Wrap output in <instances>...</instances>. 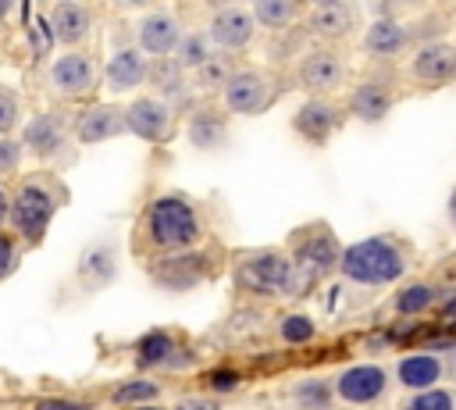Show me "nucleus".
Instances as JSON below:
<instances>
[{"label":"nucleus","instance_id":"6","mask_svg":"<svg viewBox=\"0 0 456 410\" xmlns=\"http://www.w3.org/2000/svg\"><path fill=\"white\" fill-rule=\"evenodd\" d=\"M271 96V86L260 71L246 68V71H232V78L224 82V107L235 114H256Z\"/></svg>","mask_w":456,"mask_h":410},{"label":"nucleus","instance_id":"4","mask_svg":"<svg viewBox=\"0 0 456 410\" xmlns=\"http://www.w3.org/2000/svg\"><path fill=\"white\" fill-rule=\"evenodd\" d=\"M53 210H57L53 193H50L46 185H39V182H25V185L14 193V200H11V207H7V217H11L14 232H18L21 239L39 242L43 232H46V225H50V217H53Z\"/></svg>","mask_w":456,"mask_h":410},{"label":"nucleus","instance_id":"41","mask_svg":"<svg viewBox=\"0 0 456 410\" xmlns=\"http://www.w3.org/2000/svg\"><path fill=\"white\" fill-rule=\"evenodd\" d=\"M175 410H217L214 403H196V399H185V403H178Z\"/></svg>","mask_w":456,"mask_h":410},{"label":"nucleus","instance_id":"15","mask_svg":"<svg viewBox=\"0 0 456 410\" xmlns=\"http://www.w3.org/2000/svg\"><path fill=\"white\" fill-rule=\"evenodd\" d=\"M46 21H50L53 39H61L64 46H75V43H82V39L89 36V11H86L82 4H75V0L57 4Z\"/></svg>","mask_w":456,"mask_h":410},{"label":"nucleus","instance_id":"22","mask_svg":"<svg viewBox=\"0 0 456 410\" xmlns=\"http://www.w3.org/2000/svg\"><path fill=\"white\" fill-rule=\"evenodd\" d=\"M349 25H353V11L346 4H338V0H324L310 14V29L317 36H346Z\"/></svg>","mask_w":456,"mask_h":410},{"label":"nucleus","instance_id":"33","mask_svg":"<svg viewBox=\"0 0 456 410\" xmlns=\"http://www.w3.org/2000/svg\"><path fill=\"white\" fill-rule=\"evenodd\" d=\"M228 78H232V64H228V57H214V53H210V61L200 68V86H207V89L221 86V89H224Z\"/></svg>","mask_w":456,"mask_h":410},{"label":"nucleus","instance_id":"2","mask_svg":"<svg viewBox=\"0 0 456 410\" xmlns=\"http://www.w3.org/2000/svg\"><path fill=\"white\" fill-rule=\"evenodd\" d=\"M146 232H150V242L160 250H185L200 239V217L189 200L160 196L146 210Z\"/></svg>","mask_w":456,"mask_h":410},{"label":"nucleus","instance_id":"3","mask_svg":"<svg viewBox=\"0 0 456 410\" xmlns=\"http://www.w3.org/2000/svg\"><path fill=\"white\" fill-rule=\"evenodd\" d=\"M235 282L249 292H299L306 282L296 275V267L278 253H256L239 264Z\"/></svg>","mask_w":456,"mask_h":410},{"label":"nucleus","instance_id":"45","mask_svg":"<svg viewBox=\"0 0 456 410\" xmlns=\"http://www.w3.org/2000/svg\"><path fill=\"white\" fill-rule=\"evenodd\" d=\"M449 371H452V374H456V353H452V357H449Z\"/></svg>","mask_w":456,"mask_h":410},{"label":"nucleus","instance_id":"10","mask_svg":"<svg viewBox=\"0 0 456 410\" xmlns=\"http://www.w3.org/2000/svg\"><path fill=\"white\" fill-rule=\"evenodd\" d=\"M182 39V29H178V18L167 14V11H153L139 21V46L142 53H153V57H167L175 53Z\"/></svg>","mask_w":456,"mask_h":410},{"label":"nucleus","instance_id":"36","mask_svg":"<svg viewBox=\"0 0 456 410\" xmlns=\"http://www.w3.org/2000/svg\"><path fill=\"white\" fill-rule=\"evenodd\" d=\"M18 160H21V143H18V139H11V135H0V175L14 171V168H18Z\"/></svg>","mask_w":456,"mask_h":410},{"label":"nucleus","instance_id":"12","mask_svg":"<svg viewBox=\"0 0 456 410\" xmlns=\"http://www.w3.org/2000/svg\"><path fill=\"white\" fill-rule=\"evenodd\" d=\"M118 132H125V111L114 107V103L89 107V111L78 118V125H75V135H78V143H86V146L103 143V139H110V135H118Z\"/></svg>","mask_w":456,"mask_h":410},{"label":"nucleus","instance_id":"40","mask_svg":"<svg viewBox=\"0 0 456 410\" xmlns=\"http://www.w3.org/2000/svg\"><path fill=\"white\" fill-rule=\"evenodd\" d=\"M210 381H214V389H228V385H235V381H239V374H214Z\"/></svg>","mask_w":456,"mask_h":410},{"label":"nucleus","instance_id":"21","mask_svg":"<svg viewBox=\"0 0 456 410\" xmlns=\"http://www.w3.org/2000/svg\"><path fill=\"white\" fill-rule=\"evenodd\" d=\"M406 39H410L406 25H399V21H392V18H381V21H374V25L367 29V36H363L367 50H370V53H381V57H392V53H399V50L406 46Z\"/></svg>","mask_w":456,"mask_h":410},{"label":"nucleus","instance_id":"38","mask_svg":"<svg viewBox=\"0 0 456 410\" xmlns=\"http://www.w3.org/2000/svg\"><path fill=\"white\" fill-rule=\"evenodd\" d=\"M36 410H89V403H75V399H39Z\"/></svg>","mask_w":456,"mask_h":410},{"label":"nucleus","instance_id":"31","mask_svg":"<svg viewBox=\"0 0 456 410\" xmlns=\"http://www.w3.org/2000/svg\"><path fill=\"white\" fill-rule=\"evenodd\" d=\"M157 396H160V385L157 381H125L114 392V403L128 406V403H142V399H157Z\"/></svg>","mask_w":456,"mask_h":410},{"label":"nucleus","instance_id":"16","mask_svg":"<svg viewBox=\"0 0 456 410\" xmlns=\"http://www.w3.org/2000/svg\"><path fill=\"white\" fill-rule=\"evenodd\" d=\"M146 75H150V68H146L142 50H118V53L110 57V64H107V86H110L114 93H125V89L142 86Z\"/></svg>","mask_w":456,"mask_h":410},{"label":"nucleus","instance_id":"27","mask_svg":"<svg viewBox=\"0 0 456 410\" xmlns=\"http://www.w3.org/2000/svg\"><path fill=\"white\" fill-rule=\"evenodd\" d=\"M292 403L299 410H328L331 403V385L321 381V378H303L296 389H292Z\"/></svg>","mask_w":456,"mask_h":410},{"label":"nucleus","instance_id":"17","mask_svg":"<svg viewBox=\"0 0 456 410\" xmlns=\"http://www.w3.org/2000/svg\"><path fill=\"white\" fill-rule=\"evenodd\" d=\"M36 157H53V153H61V146H64V121L57 118V114H39V118H32L28 121V128H25V139H21Z\"/></svg>","mask_w":456,"mask_h":410},{"label":"nucleus","instance_id":"14","mask_svg":"<svg viewBox=\"0 0 456 410\" xmlns=\"http://www.w3.org/2000/svg\"><path fill=\"white\" fill-rule=\"evenodd\" d=\"M292 128L299 135H306L310 143H324L335 128H338V107L328 103V100H306L296 118H292Z\"/></svg>","mask_w":456,"mask_h":410},{"label":"nucleus","instance_id":"9","mask_svg":"<svg viewBox=\"0 0 456 410\" xmlns=\"http://www.w3.org/2000/svg\"><path fill=\"white\" fill-rule=\"evenodd\" d=\"M207 39H214L224 50L246 46L253 39V14L246 7H221V11H214L210 29H207Z\"/></svg>","mask_w":456,"mask_h":410},{"label":"nucleus","instance_id":"5","mask_svg":"<svg viewBox=\"0 0 456 410\" xmlns=\"http://www.w3.org/2000/svg\"><path fill=\"white\" fill-rule=\"evenodd\" d=\"M125 128L146 143H160L167 139L171 132V107L157 96H142V100H132L125 107Z\"/></svg>","mask_w":456,"mask_h":410},{"label":"nucleus","instance_id":"13","mask_svg":"<svg viewBox=\"0 0 456 410\" xmlns=\"http://www.w3.org/2000/svg\"><path fill=\"white\" fill-rule=\"evenodd\" d=\"M50 78H53L61 96H86L93 89V64L82 53H64L53 61Z\"/></svg>","mask_w":456,"mask_h":410},{"label":"nucleus","instance_id":"34","mask_svg":"<svg viewBox=\"0 0 456 410\" xmlns=\"http://www.w3.org/2000/svg\"><path fill=\"white\" fill-rule=\"evenodd\" d=\"M281 339L285 342H310L314 339V321L306 314H292L281 321Z\"/></svg>","mask_w":456,"mask_h":410},{"label":"nucleus","instance_id":"11","mask_svg":"<svg viewBox=\"0 0 456 410\" xmlns=\"http://www.w3.org/2000/svg\"><path fill=\"white\" fill-rule=\"evenodd\" d=\"M410 71L420 82H449V78H456V46L442 43V39L420 46L413 53V61H410Z\"/></svg>","mask_w":456,"mask_h":410},{"label":"nucleus","instance_id":"32","mask_svg":"<svg viewBox=\"0 0 456 410\" xmlns=\"http://www.w3.org/2000/svg\"><path fill=\"white\" fill-rule=\"evenodd\" d=\"M406 410H456V396L445 389H428L406 403Z\"/></svg>","mask_w":456,"mask_h":410},{"label":"nucleus","instance_id":"19","mask_svg":"<svg viewBox=\"0 0 456 410\" xmlns=\"http://www.w3.org/2000/svg\"><path fill=\"white\" fill-rule=\"evenodd\" d=\"M342 75H346L342 61L328 50H317L299 64V78H303L306 89H335L342 82Z\"/></svg>","mask_w":456,"mask_h":410},{"label":"nucleus","instance_id":"43","mask_svg":"<svg viewBox=\"0 0 456 410\" xmlns=\"http://www.w3.org/2000/svg\"><path fill=\"white\" fill-rule=\"evenodd\" d=\"M449 217H452V225H456V189L449 193Z\"/></svg>","mask_w":456,"mask_h":410},{"label":"nucleus","instance_id":"7","mask_svg":"<svg viewBox=\"0 0 456 410\" xmlns=\"http://www.w3.org/2000/svg\"><path fill=\"white\" fill-rule=\"evenodd\" d=\"M338 257H342V250H338L335 235H331V232H317V235H310V239L299 246L292 267H296V275H299L303 282H310V278H317V275L335 271V267H338Z\"/></svg>","mask_w":456,"mask_h":410},{"label":"nucleus","instance_id":"39","mask_svg":"<svg viewBox=\"0 0 456 410\" xmlns=\"http://www.w3.org/2000/svg\"><path fill=\"white\" fill-rule=\"evenodd\" d=\"M11 267H14V250H11V242L0 235V278H4Z\"/></svg>","mask_w":456,"mask_h":410},{"label":"nucleus","instance_id":"29","mask_svg":"<svg viewBox=\"0 0 456 410\" xmlns=\"http://www.w3.org/2000/svg\"><path fill=\"white\" fill-rule=\"evenodd\" d=\"M253 21H260L264 29H281L285 21H292L296 4L292 0H256V7L249 11Z\"/></svg>","mask_w":456,"mask_h":410},{"label":"nucleus","instance_id":"23","mask_svg":"<svg viewBox=\"0 0 456 410\" xmlns=\"http://www.w3.org/2000/svg\"><path fill=\"white\" fill-rule=\"evenodd\" d=\"M150 78H153V86H157V100H175V103H189V82H185V71L175 64V61H157V68L150 71Z\"/></svg>","mask_w":456,"mask_h":410},{"label":"nucleus","instance_id":"28","mask_svg":"<svg viewBox=\"0 0 456 410\" xmlns=\"http://www.w3.org/2000/svg\"><path fill=\"white\" fill-rule=\"evenodd\" d=\"M200 278H203V264L196 260V253H192V260L185 257V260H171V264L160 267V282H167L171 289H185Z\"/></svg>","mask_w":456,"mask_h":410},{"label":"nucleus","instance_id":"30","mask_svg":"<svg viewBox=\"0 0 456 410\" xmlns=\"http://www.w3.org/2000/svg\"><path fill=\"white\" fill-rule=\"evenodd\" d=\"M431 303H435V289L431 285H406L395 296V310L399 314H424Z\"/></svg>","mask_w":456,"mask_h":410},{"label":"nucleus","instance_id":"37","mask_svg":"<svg viewBox=\"0 0 456 410\" xmlns=\"http://www.w3.org/2000/svg\"><path fill=\"white\" fill-rule=\"evenodd\" d=\"M50 43H53V32H50V21H43V18H39V21L32 25V46H36V53L43 57V53L50 50Z\"/></svg>","mask_w":456,"mask_h":410},{"label":"nucleus","instance_id":"20","mask_svg":"<svg viewBox=\"0 0 456 410\" xmlns=\"http://www.w3.org/2000/svg\"><path fill=\"white\" fill-rule=\"evenodd\" d=\"M438 378H442V360L431 357V353H413V357L399 360V381L406 389H424L428 392Z\"/></svg>","mask_w":456,"mask_h":410},{"label":"nucleus","instance_id":"1","mask_svg":"<svg viewBox=\"0 0 456 410\" xmlns=\"http://www.w3.org/2000/svg\"><path fill=\"white\" fill-rule=\"evenodd\" d=\"M338 271L356 285H385L406 271V260L395 242L374 235V239H360L346 246L338 257Z\"/></svg>","mask_w":456,"mask_h":410},{"label":"nucleus","instance_id":"26","mask_svg":"<svg viewBox=\"0 0 456 410\" xmlns=\"http://www.w3.org/2000/svg\"><path fill=\"white\" fill-rule=\"evenodd\" d=\"M210 61V39L207 36H200V32H192V36H182L178 39V46H175V64L185 71V68H203Z\"/></svg>","mask_w":456,"mask_h":410},{"label":"nucleus","instance_id":"25","mask_svg":"<svg viewBox=\"0 0 456 410\" xmlns=\"http://www.w3.org/2000/svg\"><path fill=\"white\" fill-rule=\"evenodd\" d=\"M171 349H175V342H171L167 332H150V335H142V339L135 342V364H139V367L167 364V360H171Z\"/></svg>","mask_w":456,"mask_h":410},{"label":"nucleus","instance_id":"47","mask_svg":"<svg viewBox=\"0 0 456 410\" xmlns=\"http://www.w3.org/2000/svg\"><path fill=\"white\" fill-rule=\"evenodd\" d=\"M452 324H456V321H452Z\"/></svg>","mask_w":456,"mask_h":410},{"label":"nucleus","instance_id":"35","mask_svg":"<svg viewBox=\"0 0 456 410\" xmlns=\"http://www.w3.org/2000/svg\"><path fill=\"white\" fill-rule=\"evenodd\" d=\"M18 121H21V103H18V96L0 86V135H7Z\"/></svg>","mask_w":456,"mask_h":410},{"label":"nucleus","instance_id":"24","mask_svg":"<svg viewBox=\"0 0 456 410\" xmlns=\"http://www.w3.org/2000/svg\"><path fill=\"white\" fill-rule=\"evenodd\" d=\"M224 135H228V128H224V121H221L214 111H196V114H192V121H189V139H192V146L214 150V146L224 143Z\"/></svg>","mask_w":456,"mask_h":410},{"label":"nucleus","instance_id":"44","mask_svg":"<svg viewBox=\"0 0 456 410\" xmlns=\"http://www.w3.org/2000/svg\"><path fill=\"white\" fill-rule=\"evenodd\" d=\"M442 314H445L449 321H456V299H452V303H445V310H442Z\"/></svg>","mask_w":456,"mask_h":410},{"label":"nucleus","instance_id":"8","mask_svg":"<svg viewBox=\"0 0 456 410\" xmlns=\"http://www.w3.org/2000/svg\"><path fill=\"white\" fill-rule=\"evenodd\" d=\"M388 378L381 367L374 364H356V367H346L335 381V392L346 399V403H374L381 392H385Z\"/></svg>","mask_w":456,"mask_h":410},{"label":"nucleus","instance_id":"18","mask_svg":"<svg viewBox=\"0 0 456 410\" xmlns=\"http://www.w3.org/2000/svg\"><path fill=\"white\" fill-rule=\"evenodd\" d=\"M349 107H353V114L360 121H381L392 111V89L385 82H378V78L360 82L353 89V96H349Z\"/></svg>","mask_w":456,"mask_h":410},{"label":"nucleus","instance_id":"42","mask_svg":"<svg viewBox=\"0 0 456 410\" xmlns=\"http://www.w3.org/2000/svg\"><path fill=\"white\" fill-rule=\"evenodd\" d=\"M7 207H11V200L0 193V225H4V217H7Z\"/></svg>","mask_w":456,"mask_h":410},{"label":"nucleus","instance_id":"46","mask_svg":"<svg viewBox=\"0 0 456 410\" xmlns=\"http://www.w3.org/2000/svg\"><path fill=\"white\" fill-rule=\"evenodd\" d=\"M132 410H160V406H132Z\"/></svg>","mask_w":456,"mask_h":410}]
</instances>
